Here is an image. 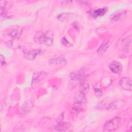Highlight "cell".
Returning a JSON list of instances; mask_svg holds the SVG:
<instances>
[{"label": "cell", "instance_id": "13", "mask_svg": "<svg viewBox=\"0 0 132 132\" xmlns=\"http://www.w3.org/2000/svg\"><path fill=\"white\" fill-rule=\"evenodd\" d=\"M109 69L114 73H120L122 70V65L118 62H113L109 65Z\"/></svg>", "mask_w": 132, "mask_h": 132}, {"label": "cell", "instance_id": "12", "mask_svg": "<svg viewBox=\"0 0 132 132\" xmlns=\"http://www.w3.org/2000/svg\"><path fill=\"white\" fill-rule=\"evenodd\" d=\"M85 102V94L79 91L74 98V103L76 105L80 106Z\"/></svg>", "mask_w": 132, "mask_h": 132}, {"label": "cell", "instance_id": "22", "mask_svg": "<svg viewBox=\"0 0 132 132\" xmlns=\"http://www.w3.org/2000/svg\"><path fill=\"white\" fill-rule=\"evenodd\" d=\"M77 2L78 3H79V4H80V5H82V6H86V7H88V6H91L90 3H89L88 1H77Z\"/></svg>", "mask_w": 132, "mask_h": 132}, {"label": "cell", "instance_id": "20", "mask_svg": "<svg viewBox=\"0 0 132 132\" xmlns=\"http://www.w3.org/2000/svg\"><path fill=\"white\" fill-rule=\"evenodd\" d=\"M72 13H62L57 15V19L60 21H64L67 20L68 18H70Z\"/></svg>", "mask_w": 132, "mask_h": 132}, {"label": "cell", "instance_id": "16", "mask_svg": "<svg viewBox=\"0 0 132 132\" xmlns=\"http://www.w3.org/2000/svg\"><path fill=\"white\" fill-rule=\"evenodd\" d=\"M93 90L95 96L97 97H100L102 96V89L101 84L98 82L93 87Z\"/></svg>", "mask_w": 132, "mask_h": 132}, {"label": "cell", "instance_id": "11", "mask_svg": "<svg viewBox=\"0 0 132 132\" xmlns=\"http://www.w3.org/2000/svg\"><path fill=\"white\" fill-rule=\"evenodd\" d=\"M126 13V11L123 10H118L114 12L110 16V20L112 21H118L123 18Z\"/></svg>", "mask_w": 132, "mask_h": 132}, {"label": "cell", "instance_id": "10", "mask_svg": "<svg viewBox=\"0 0 132 132\" xmlns=\"http://www.w3.org/2000/svg\"><path fill=\"white\" fill-rule=\"evenodd\" d=\"M48 64L51 65H56L59 64H65L67 63V60L63 57L58 56L54 58L50 59L48 60Z\"/></svg>", "mask_w": 132, "mask_h": 132}, {"label": "cell", "instance_id": "7", "mask_svg": "<svg viewBox=\"0 0 132 132\" xmlns=\"http://www.w3.org/2000/svg\"><path fill=\"white\" fill-rule=\"evenodd\" d=\"M42 52V51L41 49H34L29 51H24V56L26 59L29 60H34Z\"/></svg>", "mask_w": 132, "mask_h": 132}, {"label": "cell", "instance_id": "5", "mask_svg": "<svg viewBox=\"0 0 132 132\" xmlns=\"http://www.w3.org/2000/svg\"><path fill=\"white\" fill-rule=\"evenodd\" d=\"M47 75V73L44 71L36 72L33 74L32 78V86H35L39 84L41 81L44 79Z\"/></svg>", "mask_w": 132, "mask_h": 132}, {"label": "cell", "instance_id": "25", "mask_svg": "<svg viewBox=\"0 0 132 132\" xmlns=\"http://www.w3.org/2000/svg\"><path fill=\"white\" fill-rule=\"evenodd\" d=\"M126 130L128 131H132V124L131 121H130L128 123L126 127Z\"/></svg>", "mask_w": 132, "mask_h": 132}, {"label": "cell", "instance_id": "14", "mask_svg": "<svg viewBox=\"0 0 132 132\" xmlns=\"http://www.w3.org/2000/svg\"><path fill=\"white\" fill-rule=\"evenodd\" d=\"M107 10L108 9L106 7L96 9L94 10L93 11H92L91 15L94 18H96L98 16H101L104 15L106 13Z\"/></svg>", "mask_w": 132, "mask_h": 132}, {"label": "cell", "instance_id": "8", "mask_svg": "<svg viewBox=\"0 0 132 132\" xmlns=\"http://www.w3.org/2000/svg\"><path fill=\"white\" fill-rule=\"evenodd\" d=\"M131 80L130 78L123 77L119 81L120 86L123 89L127 91L131 90Z\"/></svg>", "mask_w": 132, "mask_h": 132}, {"label": "cell", "instance_id": "23", "mask_svg": "<svg viewBox=\"0 0 132 132\" xmlns=\"http://www.w3.org/2000/svg\"><path fill=\"white\" fill-rule=\"evenodd\" d=\"M61 43L63 45H64V46H68V45H70L71 44V43L64 37H63V38L62 39V40H61Z\"/></svg>", "mask_w": 132, "mask_h": 132}, {"label": "cell", "instance_id": "6", "mask_svg": "<svg viewBox=\"0 0 132 132\" xmlns=\"http://www.w3.org/2000/svg\"><path fill=\"white\" fill-rule=\"evenodd\" d=\"M22 32V29L19 26H13L7 30V35L13 39L19 37Z\"/></svg>", "mask_w": 132, "mask_h": 132}, {"label": "cell", "instance_id": "17", "mask_svg": "<svg viewBox=\"0 0 132 132\" xmlns=\"http://www.w3.org/2000/svg\"><path fill=\"white\" fill-rule=\"evenodd\" d=\"M109 103V99L108 98H106L102 100L101 102H100L96 106V109L98 110H103L105 109L107 105Z\"/></svg>", "mask_w": 132, "mask_h": 132}, {"label": "cell", "instance_id": "24", "mask_svg": "<svg viewBox=\"0 0 132 132\" xmlns=\"http://www.w3.org/2000/svg\"><path fill=\"white\" fill-rule=\"evenodd\" d=\"M0 61H1V66H3V65H5L6 64V61L5 58L4 56L2 55H1L0 56Z\"/></svg>", "mask_w": 132, "mask_h": 132}, {"label": "cell", "instance_id": "21", "mask_svg": "<svg viewBox=\"0 0 132 132\" xmlns=\"http://www.w3.org/2000/svg\"><path fill=\"white\" fill-rule=\"evenodd\" d=\"M81 110H82V109L79 106L76 105L75 106H74L72 108L71 112L73 114V115L76 116V115H77L78 114H79L81 111Z\"/></svg>", "mask_w": 132, "mask_h": 132}, {"label": "cell", "instance_id": "18", "mask_svg": "<svg viewBox=\"0 0 132 132\" xmlns=\"http://www.w3.org/2000/svg\"><path fill=\"white\" fill-rule=\"evenodd\" d=\"M89 90V86L88 82H86L85 80L80 82L79 91L84 93V94H86V93L88 92Z\"/></svg>", "mask_w": 132, "mask_h": 132}, {"label": "cell", "instance_id": "26", "mask_svg": "<svg viewBox=\"0 0 132 132\" xmlns=\"http://www.w3.org/2000/svg\"><path fill=\"white\" fill-rule=\"evenodd\" d=\"M72 3L71 1H62L61 2V4H62V5H70V4H71Z\"/></svg>", "mask_w": 132, "mask_h": 132}, {"label": "cell", "instance_id": "9", "mask_svg": "<svg viewBox=\"0 0 132 132\" xmlns=\"http://www.w3.org/2000/svg\"><path fill=\"white\" fill-rule=\"evenodd\" d=\"M123 104L124 102L121 100H115L109 103L105 109L107 110H116L122 107Z\"/></svg>", "mask_w": 132, "mask_h": 132}, {"label": "cell", "instance_id": "1", "mask_svg": "<svg viewBox=\"0 0 132 132\" xmlns=\"http://www.w3.org/2000/svg\"><path fill=\"white\" fill-rule=\"evenodd\" d=\"M34 39L37 43L50 46L53 43L54 34L50 30L44 32L38 31L35 34Z\"/></svg>", "mask_w": 132, "mask_h": 132}, {"label": "cell", "instance_id": "4", "mask_svg": "<svg viewBox=\"0 0 132 132\" xmlns=\"http://www.w3.org/2000/svg\"><path fill=\"white\" fill-rule=\"evenodd\" d=\"M86 76L85 71L84 69L72 72L70 74V77L72 80L79 81L80 82L85 80Z\"/></svg>", "mask_w": 132, "mask_h": 132}, {"label": "cell", "instance_id": "3", "mask_svg": "<svg viewBox=\"0 0 132 132\" xmlns=\"http://www.w3.org/2000/svg\"><path fill=\"white\" fill-rule=\"evenodd\" d=\"M63 113H61L59 116L55 126V128L56 130L59 131H64L68 130L70 125L67 123L63 121Z\"/></svg>", "mask_w": 132, "mask_h": 132}, {"label": "cell", "instance_id": "2", "mask_svg": "<svg viewBox=\"0 0 132 132\" xmlns=\"http://www.w3.org/2000/svg\"><path fill=\"white\" fill-rule=\"evenodd\" d=\"M123 119L116 117L107 121L103 126L104 131H112L117 130L122 123Z\"/></svg>", "mask_w": 132, "mask_h": 132}, {"label": "cell", "instance_id": "19", "mask_svg": "<svg viewBox=\"0 0 132 132\" xmlns=\"http://www.w3.org/2000/svg\"><path fill=\"white\" fill-rule=\"evenodd\" d=\"M32 106L33 104L32 102H30V101L26 102L21 107L22 112L25 113L27 112H28V111H29V110L32 108Z\"/></svg>", "mask_w": 132, "mask_h": 132}, {"label": "cell", "instance_id": "15", "mask_svg": "<svg viewBox=\"0 0 132 132\" xmlns=\"http://www.w3.org/2000/svg\"><path fill=\"white\" fill-rule=\"evenodd\" d=\"M110 42L108 40L104 41L98 48L97 53L99 55H103L106 52V51H107L109 46H110Z\"/></svg>", "mask_w": 132, "mask_h": 132}]
</instances>
